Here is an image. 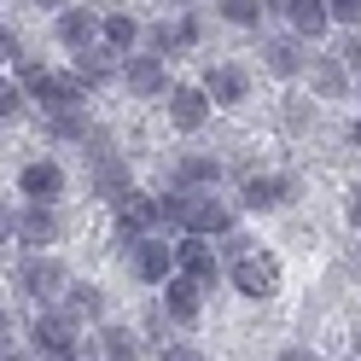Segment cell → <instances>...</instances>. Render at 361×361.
<instances>
[{
	"label": "cell",
	"instance_id": "cell-1",
	"mask_svg": "<svg viewBox=\"0 0 361 361\" xmlns=\"http://www.w3.org/2000/svg\"><path fill=\"white\" fill-rule=\"evenodd\" d=\"M18 291H24L30 303H53L59 291H71V280H64V268L53 257H30L24 268H18Z\"/></svg>",
	"mask_w": 361,
	"mask_h": 361
},
{
	"label": "cell",
	"instance_id": "cell-2",
	"mask_svg": "<svg viewBox=\"0 0 361 361\" xmlns=\"http://www.w3.org/2000/svg\"><path fill=\"white\" fill-rule=\"evenodd\" d=\"M35 350L47 361H76V321L71 314H35Z\"/></svg>",
	"mask_w": 361,
	"mask_h": 361
},
{
	"label": "cell",
	"instance_id": "cell-3",
	"mask_svg": "<svg viewBox=\"0 0 361 361\" xmlns=\"http://www.w3.org/2000/svg\"><path fill=\"white\" fill-rule=\"evenodd\" d=\"M117 221H123V245L134 251V245H140V233L164 221V204H157V198H146V192H128L123 204H117Z\"/></svg>",
	"mask_w": 361,
	"mask_h": 361
},
{
	"label": "cell",
	"instance_id": "cell-4",
	"mask_svg": "<svg viewBox=\"0 0 361 361\" xmlns=\"http://www.w3.org/2000/svg\"><path fill=\"white\" fill-rule=\"evenodd\" d=\"M233 291H245V298H268V291H280V262L274 257H245L233 268Z\"/></svg>",
	"mask_w": 361,
	"mask_h": 361
},
{
	"label": "cell",
	"instance_id": "cell-5",
	"mask_svg": "<svg viewBox=\"0 0 361 361\" xmlns=\"http://www.w3.org/2000/svg\"><path fill=\"white\" fill-rule=\"evenodd\" d=\"M175 257H180V268H187V280H192L198 291L221 280V262L210 257V245H204V239H180V245H175Z\"/></svg>",
	"mask_w": 361,
	"mask_h": 361
},
{
	"label": "cell",
	"instance_id": "cell-6",
	"mask_svg": "<svg viewBox=\"0 0 361 361\" xmlns=\"http://www.w3.org/2000/svg\"><path fill=\"white\" fill-rule=\"evenodd\" d=\"M291 192H298L291 175H251V180H245V204H251V210H280Z\"/></svg>",
	"mask_w": 361,
	"mask_h": 361
},
{
	"label": "cell",
	"instance_id": "cell-7",
	"mask_svg": "<svg viewBox=\"0 0 361 361\" xmlns=\"http://www.w3.org/2000/svg\"><path fill=\"white\" fill-rule=\"evenodd\" d=\"M169 268H175V251H169V245H157V239H140V245H134V274H140L146 286H164Z\"/></svg>",
	"mask_w": 361,
	"mask_h": 361
},
{
	"label": "cell",
	"instance_id": "cell-8",
	"mask_svg": "<svg viewBox=\"0 0 361 361\" xmlns=\"http://www.w3.org/2000/svg\"><path fill=\"white\" fill-rule=\"evenodd\" d=\"M59 41H64V47H76V53H87V47H94V35H99V18L94 12H82V6H71V12H59Z\"/></svg>",
	"mask_w": 361,
	"mask_h": 361
},
{
	"label": "cell",
	"instance_id": "cell-9",
	"mask_svg": "<svg viewBox=\"0 0 361 361\" xmlns=\"http://www.w3.org/2000/svg\"><path fill=\"white\" fill-rule=\"evenodd\" d=\"M169 117H175V128H204V117H210L204 87H175L169 94Z\"/></svg>",
	"mask_w": 361,
	"mask_h": 361
},
{
	"label": "cell",
	"instance_id": "cell-10",
	"mask_svg": "<svg viewBox=\"0 0 361 361\" xmlns=\"http://www.w3.org/2000/svg\"><path fill=\"white\" fill-rule=\"evenodd\" d=\"M18 187H24L35 204H47V198L64 192V169H59V164H30L24 175H18Z\"/></svg>",
	"mask_w": 361,
	"mask_h": 361
},
{
	"label": "cell",
	"instance_id": "cell-11",
	"mask_svg": "<svg viewBox=\"0 0 361 361\" xmlns=\"http://www.w3.org/2000/svg\"><path fill=\"white\" fill-rule=\"evenodd\" d=\"M18 239H24V245H53V239H59L53 204H30L24 216H18Z\"/></svg>",
	"mask_w": 361,
	"mask_h": 361
},
{
	"label": "cell",
	"instance_id": "cell-12",
	"mask_svg": "<svg viewBox=\"0 0 361 361\" xmlns=\"http://www.w3.org/2000/svg\"><path fill=\"white\" fill-rule=\"evenodd\" d=\"M204 99H221V105L245 99V71H239V64H210V76H204Z\"/></svg>",
	"mask_w": 361,
	"mask_h": 361
},
{
	"label": "cell",
	"instance_id": "cell-13",
	"mask_svg": "<svg viewBox=\"0 0 361 361\" xmlns=\"http://www.w3.org/2000/svg\"><path fill=\"white\" fill-rule=\"evenodd\" d=\"M123 76H128V94H140V99L164 94V64H157V59H128Z\"/></svg>",
	"mask_w": 361,
	"mask_h": 361
},
{
	"label": "cell",
	"instance_id": "cell-14",
	"mask_svg": "<svg viewBox=\"0 0 361 361\" xmlns=\"http://www.w3.org/2000/svg\"><path fill=\"white\" fill-rule=\"evenodd\" d=\"M94 187H99V198H117V204H123V198L134 192L128 187V164H123V157H105V164L94 169Z\"/></svg>",
	"mask_w": 361,
	"mask_h": 361
},
{
	"label": "cell",
	"instance_id": "cell-15",
	"mask_svg": "<svg viewBox=\"0 0 361 361\" xmlns=\"http://www.w3.org/2000/svg\"><path fill=\"white\" fill-rule=\"evenodd\" d=\"M291 30H298V35H321L326 24H332V18H326V0H291Z\"/></svg>",
	"mask_w": 361,
	"mask_h": 361
},
{
	"label": "cell",
	"instance_id": "cell-16",
	"mask_svg": "<svg viewBox=\"0 0 361 361\" xmlns=\"http://www.w3.org/2000/svg\"><path fill=\"white\" fill-rule=\"evenodd\" d=\"M268 71H274V76H298L303 71V41H291V35L268 41Z\"/></svg>",
	"mask_w": 361,
	"mask_h": 361
},
{
	"label": "cell",
	"instance_id": "cell-17",
	"mask_svg": "<svg viewBox=\"0 0 361 361\" xmlns=\"http://www.w3.org/2000/svg\"><path fill=\"white\" fill-rule=\"evenodd\" d=\"M117 59H123V53H111V47H87L82 64H76V76L94 87V82H105V76H117Z\"/></svg>",
	"mask_w": 361,
	"mask_h": 361
},
{
	"label": "cell",
	"instance_id": "cell-18",
	"mask_svg": "<svg viewBox=\"0 0 361 361\" xmlns=\"http://www.w3.org/2000/svg\"><path fill=\"white\" fill-rule=\"evenodd\" d=\"M221 175V164H216V157H180V164H175V180H180V187H210V180Z\"/></svg>",
	"mask_w": 361,
	"mask_h": 361
},
{
	"label": "cell",
	"instance_id": "cell-19",
	"mask_svg": "<svg viewBox=\"0 0 361 361\" xmlns=\"http://www.w3.org/2000/svg\"><path fill=\"white\" fill-rule=\"evenodd\" d=\"M164 309L175 314V321H192V314H198V286H192V280H169Z\"/></svg>",
	"mask_w": 361,
	"mask_h": 361
},
{
	"label": "cell",
	"instance_id": "cell-20",
	"mask_svg": "<svg viewBox=\"0 0 361 361\" xmlns=\"http://www.w3.org/2000/svg\"><path fill=\"white\" fill-rule=\"evenodd\" d=\"M350 87V71L338 59H314V94H326V99H338Z\"/></svg>",
	"mask_w": 361,
	"mask_h": 361
},
{
	"label": "cell",
	"instance_id": "cell-21",
	"mask_svg": "<svg viewBox=\"0 0 361 361\" xmlns=\"http://www.w3.org/2000/svg\"><path fill=\"white\" fill-rule=\"evenodd\" d=\"M134 350H140V344H134V332H123V326H105L99 332V355L105 361H134Z\"/></svg>",
	"mask_w": 361,
	"mask_h": 361
},
{
	"label": "cell",
	"instance_id": "cell-22",
	"mask_svg": "<svg viewBox=\"0 0 361 361\" xmlns=\"http://www.w3.org/2000/svg\"><path fill=\"white\" fill-rule=\"evenodd\" d=\"M99 30H105V47H111V53L134 47V35H140V24H134V18H123V12H111V18H105Z\"/></svg>",
	"mask_w": 361,
	"mask_h": 361
},
{
	"label": "cell",
	"instance_id": "cell-23",
	"mask_svg": "<svg viewBox=\"0 0 361 361\" xmlns=\"http://www.w3.org/2000/svg\"><path fill=\"white\" fill-rule=\"evenodd\" d=\"M64 303H71V309H64L71 321H82V314H99V309H105L99 286H71V291H64Z\"/></svg>",
	"mask_w": 361,
	"mask_h": 361
},
{
	"label": "cell",
	"instance_id": "cell-24",
	"mask_svg": "<svg viewBox=\"0 0 361 361\" xmlns=\"http://www.w3.org/2000/svg\"><path fill=\"white\" fill-rule=\"evenodd\" d=\"M187 41H192V24H157L152 30V47L157 53H175V47H187Z\"/></svg>",
	"mask_w": 361,
	"mask_h": 361
},
{
	"label": "cell",
	"instance_id": "cell-25",
	"mask_svg": "<svg viewBox=\"0 0 361 361\" xmlns=\"http://www.w3.org/2000/svg\"><path fill=\"white\" fill-rule=\"evenodd\" d=\"M221 257L239 268L245 257H257V239H245V233H221Z\"/></svg>",
	"mask_w": 361,
	"mask_h": 361
},
{
	"label": "cell",
	"instance_id": "cell-26",
	"mask_svg": "<svg viewBox=\"0 0 361 361\" xmlns=\"http://www.w3.org/2000/svg\"><path fill=\"white\" fill-rule=\"evenodd\" d=\"M18 111H24V87H18V82H6V76H0V123H12V117H18Z\"/></svg>",
	"mask_w": 361,
	"mask_h": 361
},
{
	"label": "cell",
	"instance_id": "cell-27",
	"mask_svg": "<svg viewBox=\"0 0 361 361\" xmlns=\"http://www.w3.org/2000/svg\"><path fill=\"white\" fill-rule=\"evenodd\" d=\"M257 0H228V6H221V18H228V24H257Z\"/></svg>",
	"mask_w": 361,
	"mask_h": 361
},
{
	"label": "cell",
	"instance_id": "cell-28",
	"mask_svg": "<svg viewBox=\"0 0 361 361\" xmlns=\"http://www.w3.org/2000/svg\"><path fill=\"white\" fill-rule=\"evenodd\" d=\"M326 18H338V24L361 30V0H332V6H326Z\"/></svg>",
	"mask_w": 361,
	"mask_h": 361
},
{
	"label": "cell",
	"instance_id": "cell-29",
	"mask_svg": "<svg viewBox=\"0 0 361 361\" xmlns=\"http://www.w3.org/2000/svg\"><path fill=\"white\" fill-rule=\"evenodd\" d=\"M338 59H344V71H355V76H361V30L344 41V53H338Z\"/></svg>",
	"mask_w": 361,
	"mask_h": 361
},
{
	"label": "cell",
	"instance_id": "cell-30",
	"mask_svg": "<svg viewBox=\"0 0 361 361\" xmlns=\"http://www.w3.org/2000/svg\"><path fill=\"white\" fill-rule=\"evenodd\" d=\"M164 361H198V350H187V344H169V350H164Z\"/></svg>",
	"mask_w": 361,
	"mask_h": 361
},
{
	"label": "cell",
	"instance_id": "cell-31",
	"mask_svg": "<svg viewBox=\"0 0 361 361\" xmlns=\"http://www.w3.org/2000/svg\"><path fill=\"white\" fill-rule=\"evenodd\" d=\"M12 233H18V216H6V210H0V245H6Z\"/></svg>",
	"mask_w": 361,
	"mask_h": 361
},
{
	"label": "cell",
	"instance_id": "cell-32",
	"mask_svg": "<svg viewBox=\"0 0 361 361\" xmlns=\"http://www.w3.org/2000/svg\"><path fill=\"white\" fill-rule=\"evenodd\" d=\"M12 344V321H6V309H0V350Z\"/></svg>",
	"mask_w": 361,
	"mask_h": 361
},
{
	"label": "cell",
	"instance_id": "cell-33",
	"mask_svg": "<svg viewBox=\"0 0 361 361\" xmlns=\"http://www.w3.org/2000/svg\"><path fill=\"white\" fill-rule=\"evenodd\" d=\"M12 53H18V41H12L6 30H0V59H12Z\"/></svg>",
	"mask_w": 361,
	"mask_h": 361
},
{
	"label": "cell",
	"instance_id": "cell-34",
	"mask_svg": "<svg viewBox=\"0 0 361 361\" xmlns=\"http://www.w3.org/2000/svg\"><path fill=\"white\" fill-rule=\"evenodd\" d=\"M350 216H355V228H361V187L350 192Z\"/></svg>",
	"mask_w": 361,
	"mask_h": 361
},
{
	"label": "cell",
	"instance_id": "cell-35",
	"mask_svg": "<svg viewBox=\"0 0 361 361\" xmlns=\"http://www.w3.org/2000/svg\"><path fill=\"white\" fill-rule=\"evenodd\" d=\"M280 361H314V350H286Z\"/></svg>",
	"mask_w": 361,
	"mask_h": 361
},
{
	"label": "cell",
	"instance_id": "cell-36",
	"mask_svg": "<svg viewBox=\"0 0 361 361\" xmlns=\"http://www.w3.org/2000/svg\"><path fill=\"white\" fill-rule=\"evenodd\" d=\"M0 361H30V355H18V350H0Z\"/></svg>",
	"mask_w": 361,
	"mask_h": 361
},
{
	"label": "cell",
	"instance_id": "cell-37",
	"mask_svg": "<svg viewBox=\"0 0 361 361\" xmlns=\"http://www.w3.org/2000/svg\"><path fill=\"white\" fill-rule=\"evenodd\" d=\"M350 140H355V146H361V123H355V128H350Z\"/></svg>",
	"mask_w": 361,
	"mask_h": 361
}]
</instances>
